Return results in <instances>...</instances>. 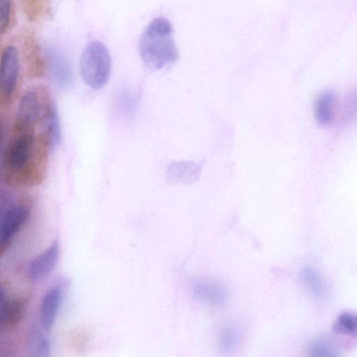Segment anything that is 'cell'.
<instances>
[{"instance_id": "1", "label": "cell", "mask_w": 357, "mask_h": 357, "mask_svg": "<svg viewBox=\"0 0 357 357\" xmlns=\"http://www.w3.org/2000/svg\"><path fill=\"white\" fill-rule=\"evenodd\" d=\"M139 53L145 66L154 70H160L177 61L178 50L169 21L157 17L149 23L140 38Z\"/></svg>"}, {"instance_id": "2", "label": "cell", "mask_w": 357, "mask_h": 357, "mask_svg": "<svg viewBox=\"0 0 357 357\" xmlns=\"http://www.w3.org/2000/svg\"><path fill=\"white\" fill-rule=\"evenodd\" d=\"M111 69L107 47L98 40L89 43L80 58V73L85 84L93 89H102L109 79Z\"/></svg>"}, {"instance_id": "3", "label": "cell", "mask_w": 357, "mask_h": 357, "mask_svg": "<svg viewBox=\"0 0 357 357\" xmlns=\"http://www.w3.org/2000/svg\"><path fill=\"white\" fill-rule=\"evenodd\" d=\"M15 132L6 149L3 165L8 174L22 178L33 161L36 139L33 131Z\"/></svg>"}, {"instance_id": "4", "label": "cell", "mask_w": 357, "mask_h": 357, "mask_svg": "<svg viewBox=\"0 0 357 357\" xmlns=\"http://www.w3.org/2000/svg\"><path fill=\"white\" fill-rule=\"evenodd\" d=\"M31 205L24 199L11 203L1 212L0 220V240L1 250L6 248L13 236L26 222L31 213Z\"/></svg>"}, {"instance_id": "5", "label": "cell", "mask_w": 357, "mask_h": 357, "mask_svg": "<svg viewBox=\"0 0 357 357\" xmlns=\"http://www.w3.org/2000/svg\"><path fill=\"white\" fill-rule=\"evenodd\" d=\"M44 108L36 90L29 89L25 91L21 96L17 107L14 123L15 131H33L35 126L42 119L41 115L45 113L42 109Z\"/></svg>"}, {"instance_id": "6", "label": "cell", "mask_w": 357, "mask_h": 357, "mask_svg": "<svg viewBox=\"0 0 357 357\" xmlns=\"http://www.w3.org/2000/svg\"><path fill=\"white\" fill-rule=\"evenodd\" d=\"M20 73L19 54L13 45L7 46L3 51L0 63L1 89L3 96L10 97L14 93Z\"/></svg>"}, {"instance_id": "7", "label": "cell", "mask_w": 357, "mask_h": 357, "mask_svg": "<svg viewBox=\"0 0 357 357\" xmlns=\"http://www.w3.org/2000/svg\"><path fill=\"white\" fill-rule=\"evenodd\" d=\"M195 298L212 306H222L229 298L228 290L222 284L207 279H197L190 284Z\"/></svg>"}, {"instance_id": "8", "label": "cell", "mask_w": 357, "mask_h": 357, "mask_svg": "<svg viewBox=\"0 0 357 357\" xmlns=\"http://www.w3.org/2000/svg\"><path fill=\"white\" fill-rule=\"evenodd\" d=\"M47 63L51 79L60 89L69 87L73 81V73L67 57L54 48L47 50Z\"/></svg>"}, {"instance_id": "9", "label": "cell", "mask_w": 357, "mask_h": 357, "mask_svg": "<svg viewBox=\"0 0 357 357\" xmlns=\"http://www.w3.org/2000/svg\"><path fill=\"white\" fill-rule=\"evenodd\" d=\"M59 255V243L54 241L45 250L34 258L29 265V276L33 281H40L54 268Z\"/></svg>"}, {"instance_id": "10", "label": "cell", "mask_w": 357, "mask_h": 357, "mask_svg": "<svg viewBox=\"0 0 357 357\" xmlns=\"http://www.w3.org/2000/svg\"><path fill=\"white\" fill-rule=\"evenodd\" d=\"M22 49L28 73L33 76L42 75L45 61L40 45L33 31H27L24 35Z\"/></svg>"}, {"instance_id": "11", "label": "cell", "mask_w": 357, "mask_h": 357, "mask_svg": "<svg viewBox=\"0 0 357 357\" xmlns=\"http://www.w3.org/2000/svg\"><path fill=\"white\" fill-rule=\"evenodd\" d=\"M63 296L62 286L55 284L43 295L40 305V319L43 327L50 331L54 325Z\"/></svg>"}, {"instance_id": "12", "label": "cell", "mask_w": 357, "mask_h": 357, "mask_svg": "<svg viewBox=\"0 0 357 357\" xmlns=\"http://www.w3.org/2000/svg\"><path fill=\"white\" fill-rule=\"evenodd\" d=\"M201 172L202 167L198 163L178 160L169 164L165 175L169 183L192 184L199 180Z\"/></svg>"}, {"instance_id": "13", "label": "cell", "mask_w": 357, "mask_h": 357, "mask_svg": "<svg viewBox=\"0 0 357 357\" xmlns=\"http://www.w3.org/2000/svg\"><path fill=\"white\" fill-rule=\"evenodd\" d=\"M44 137L50 150L56 149L61 143V131L57 108L50 101L43 117Z\"/></svg>"}, {"instance_id": "14", "label": "cell", "mask_w": 357, "mask_h": 357, "mask_svg": "<svg viewBox=\"0 0 357 357\" xmlns=\"http://www.w3.org/2000/svg\"><path fill=\"white\" fill-rule=\"evenodd\" d=\"M336 96L333 91L321 92L314 104V115L317 122L323 126L331 124L335 116Z\"/></svg>"}, {"instance_id": "15", "label": "cell", "mask_w": 357, "mask_h": 357, "mask_svg": "<svg viewBox=\"0 0 357 357\" xmlns=\"http://www.w3.org/2000/svg\"><path fill=\"white\" fill-rule=\"evenodd\" d=\"M25 301L22 298H10L1 294L0 320L2 326H15L22 317Z\"/></svg>"}, {"instance_id": "16", "label": "cell", "mask_w": 357, "mask_h": 357, "mask_svg": "<svg viewBox=\"0 0 357 357\" xmlns=\"http://www.w3.org/2000/svg\"><path fill=\"white\" fill-rule=\"evenodd\" d=\"M299 276L305 289L314 298L321 299L326 296V282L316 268L311 266L303 267L299 273Z\"/></svg>"}, {"instance_id": "17", "label": "cell", "mask_w": 357, "mask_h": 357, "mask_svg": "<svg viewBox=\"0 0 357 357\" xmlns=\"http://www.w3.org/2000/svg\"><path fill=\"white\" fill-rule=\"evenodd\" d=\"M241 340V331L234 324H227L220 331L218 337V348L223 354L235 351Z\"/></svg>"}, {"instance_id": "18", "label": "cell", "mask_w": 357, "mask_h": 357, "mask_svg": "<svg viewBox=\"0 0 357 357\" xmlns=\"http://www.w3.org/2000/svg\"><path fill=\"white\" fill-rule=\"evenodd\" d=\"M307 351L312 357H335L339 352L333 340L327 335L312 339L307 345Z\"/></svg>"}, {"instance_id": "19", "label": "cell", "mask_w": 357, "mask_h": 357, "mask_svg": "<svg viewBox=\"0 0 357 357\" xmlns=\"http://www.w3.org/2000/svg\"><path fill=\"white\" fill-rule=\"evenodd\" d=\"M332 331L335 334L357 337V313L343 312L335 319Z\"/></svg>"}, {"instance_id": "20", "label": "cell", "mask_w": 357, "mask_h": 357, "mask_svg": "<svg viewBox=\"0 0 357 357\" xmlns=\"http://www.w3.org/2000/svg\"><path fill=\"white\" fill-rule=\"evenodd\" d=\"M19 6L26 18L34 22L43 15L45 4L44 0H17Z\"/></svg>"}, {"instance_id": "21", "label": "cell", "mask_w": 357, "mask_h": 357, "mask_svg": "<svg viewBox=\"0 0 357 357\" xmlns=\"http://www.w3.org/2000/svg\"><path fill=\"white\" fill-rule=\"evenodd\" d=\"M31 347L39 356L45 357L50 355V344L46 337L37 329H33L31 338Z\"/></svg>"}, {"instance_id": "22", "label": "cell", "mask_w": 357, "mask_h": 357, "mask_svg": "<svg viewBox=\"0 0 357 357\" xmlns=\"http://www.w3.org/2000/svg\"><path fill=\"white\" fill-rule=\"evenodd\" d=\"M10 0H0V27L1 33L4 34L10 27L12 16Z\"/></svg>"}]
</instances>
